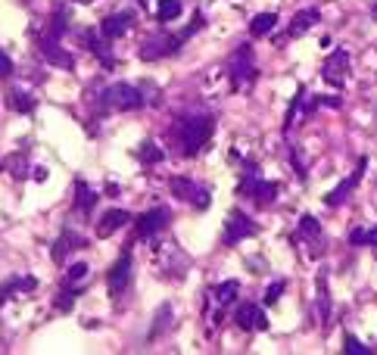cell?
Returning <instances> with one entry per match:
<instances>
[{
	"instance_id": "cell-1",
	"label": "cell",
	"mask_w": 377,
	"mask_h": 355,
	"mask_svg": "<svg viewBox=\"0 0 377 355\" xmlns=\"http://www.w3.org/2000/svg\"><path fill=\"white\" fill-rule=\"evenodd\" d=\"M203 28V16L196 13L191 22H187V26L181 28V31H175V35H166V31H162V35H150V38H144V41H140V50H137V57L140 60H147V62H153V60H166V57H175L178 50H181V47L191 41V38L196 35V31Z\"/></svg>"
},
{
	"instance_id": "cell-2",
	"label": "cell",
	"mask_w": 377,
	"mask_h": 355,
	"mask_svg": "<svg viewBox=\"0 0 377 355\" xmlns=\"http://www.w3.org/2000/svg\"><path fill=\"white\" fill-rule=\"evenodd\" d=\"M212 134H215V118L212 115H184L171 125V137H175L184 156L200 153L212 140Z\"/></svg>"
},
{
	"instance_id": "cell-3",
	"label": "cell",
	"mask_w": 377,
	"mask_h": 355,
	"mask_svg": "<svg viewBox=\"0 0 377 355\" xmlns=\"http://www.w3.org/2000/svg\"><path fill=\"white\" fill-rule=\"evenodd\" d=\"M259 69H256V57H253V47L249 44H240L237 50L231 53L227 60V78H231V88L240 91V88H249L256 81Z\"/></svg>"
},
{
	"instance_id": "cell-4",
	"label": "cell",
	"mask_w": 377,
	"mask_h": 355,
	"mask_svg": "<svg viewBox=\"0 0 377 355\" xmlns=\"http://www.w3.org/2000/svg\"><path fill=\"white\" fill-rule=\"evenodd\" d=\"M237 193H240V196H247V200H253L256 206H262V209H265V206H271L274 196H278V184H274V181L259 178L256 165H253V162H247V175L240 178Z\"/></svg>"
},
{
	"instance_id": "cell-5",
	"label": "cell",
	"mask_w": 377,
	"mask_h": 355,
	"mask_svg": "<svg viewBox=\"0 0 377 355\" xmlns=\"http://www.w3.org/2000/svg\"><path fill=\"white\" fill-rule=\"evenodd\" d=\"M100 103L113 109V113H135V109L147 103V97H144V88H135V84H113V88L103 91Z\"/></svg>"
},
{
	"instance_id": "cell-6",
	"label": "cell",
	"mask_w": 377,
	"mask_h": 355,
	"mask_svg": "<svg viewBox=\"0 0 377 355\" xmlns=\"http://www.w3.org/2000/svg\"><path fill=\"white\" fill-rule=\"evenodd\" d=\"M169 191L178 196V200H184V203H196V209H206L209 206V191L206 187H200L196 181L191 178H169Z\"/></svg>"
},
{
	"instance_id": "cell-7",
	"label": "cell",
	"mask_w": 377,
	"mask_h": 355,
	"mask_svg": "<svg viewBox=\"0 0 377 355\" xmlns=\"http://www.w3.org/2000/svg\"><path fill=\"white\" fill-rule=\"evenodd\" d=\"M128 281H131V252H122V256L113 262V268L106 271V290H109V296L119 299L125 290H128Z\"/></svg>"
},
{
	"instance_id": "cell-8",
	"label": "cell",
	"mask_w": 377,
	"mask_h": 355,
	"mask_svg": "<svg viewBox=\"0 0 377 355\" xmlns=\"http://www.w3.org/2000/svg\"><path fill=\"white\" fill-rule=\"evenodd\" d=\"M321 78H325L327 84H334V88H343L349 78V53L343 50H334L331 57L325 60V66H321Z\"/></svg>"
},
{
	"instance_id": "cell-9",
	"label": "cell",
	"mask_w": 377,
	"mask_h": 355,
	"mask_svg": "<svg viewBox=\"0 0 377 355\" xmlns=\"http://www.w3.org/2000/svg\"><path fill=\"white\" fill-rule=\"evenodd\" d=\"M256 234V222L249 215H243V212H231L225 222V247H237L240 240H247V237Z\"/></svg>"
},
{
	"instance_id": "cell-10",
	"label": "cell",
	"mask_w": 377,
	"mask_h": 355,
	"mask_svg": "<svg viewBox=\"0 0 377 355\" xmlns=\"http://www.w3.org/2000/svg\"><path fill=\"white\" fill-rule=\"evenodd\" d=\"M137 16L131 10H122V13H109L103 22H100V35L106 38V41H119V38H125L131 31V26H135Z\"/></svg>"
},
{
	"instance_id": "cell-11",
	"label": "cell",
	"mask_w": 377,
	"mask_h": 355,
	"mask_svg": "<svg viewBox=\"0 0 377 355\" xmlns=\"http://www.w3.org/2000/svg\"><path fill=\"white\" fill-rule=\"evenodd\" d=\"M365 169H368V159H359V165H356V171H352V175L343 181V184H337L331 193H327V206H343V203L349 200L352 196V191H356L359 187V181H362V175H365Z\"/></svg>"
},
{
	"instance_id": "cell-12",
	"label": "cell",
	"mask_w": 377,
	"mask_h": 355,
	"mask_svg": "<svg viewBox=\"0 0 377 355\" xmlns=\"http://www.w3.org/2000/svg\"><path fill=\"white\" fill-rule=\"evenodd\" d=\"M38 53L44 57V62H50V66H57V69H75V57L66 50V47H60V41L41 38V44H38Z\"/></svg>"
},
{
	"instance_id": "cell-13",
	"label": "cell",
	"mask_w": 377,
	"mask_h": 355,
	"mask_svg": "<svg viewBox=\"0 0 377 355\" xmlns=\"http://www.w3.org/2000/svg\"><path fill=\"white\" fill-rule=\"evenodd\" d=\"M234 321H237L240 330H269V318H265V312L259 309V305H253V303L237 305Z\"/></svg>"
},
{
	"instance_id": "cell-14",
	"label": "cell",
	"mask_w": 377,
	"mask_h": 355,
	"mask_svg": "<svg viewBox=\"0 0 377 355\" xmlns=\"http://www.w3.org/2000/svg\"><path fill=\"white\" fill-rule=\"evenodd\" d=\"M169 225V209H150V212H144V215L137 218V231L140 237H153V234H159L162 227Z\"/></svg>"
},
{
	"instance_id": "cell-15",
	"label": "cell",
	"mask_w": 377,
	"mask_h": 355,
	"mask_svg": "<svg viewBox=\"0 0 377 355\" xmlns=\"http://www.w3.org/2000/svg\"><path fill=\"white\" fill-rule=\"evenodd\" d=\"M81 247H88V240H84L81 234H75V231H62V237L57 243H53V262L62 265L66 262V252H72V249H81Z\"/></svg>"
},
{
	"instance_id": "cell-16",
	"label": "cell",
	"mask_w": 377,
	"mask_h": 355,
	"mask_svg": "<svg viewBox=\"0 0 377 355\" xmlns=\"http://www.w3.org/2000/svg\"><path fill=\"white\" fill-rule=\"evenodd\" d=\"M315 22H321L318 6H305V10H300L293 16V22H290V28H287V38H303Z\"/></svg>"
},
{
	"instance_id": "cell-17",
	"label": "cell",
	"mask_w": 377,
	"mask_h": 355,
	"mask_svg": "<svg viewBox=\"0 0 377 355\" xmlns=\"http://www.w3.org/2000/svg\"><path fill=\"white\" fill-rule=\"evenodd\" d=\"M131 222V215L125 209H109L103 218H100V225H97V237H113L119 227H125Z\"/></svg>"
},
{
	"instance_id": "cell-18",
	"label": "cell",
	"mask_w": 377,
	"mask_h": 355,
	"mask_svg": "<svg viewBox=\"0 0 377 355\" xmlns=\"http://www.w3.org/2000/svg\"><path fill=\"white\" fill-rule=\"evenodd\" d=\"M97 200H100V196L94 193L81 178H78L75 181V209L81 212V215H94V206H97Z\"/></svg>"
},
{
	"instance_id": "cell-19",
	"label": "cell",
	"mask_w": 377,
	"mask_h": 355,
	"mask_svg": "<svg viewBox=\"0 0 377 355\" xmlns=\"http://www.w3.org/2000/svg\"><path fill=\"white\" fill-rule=\"evenodd\" d=\"M69 31V16H66V6H57L53 10V19L47 22L44 28V38H50V41H62V35Z\"/></svg>"
},
{
	"instance_id": "cell-20",
	"label": "cell",
	"mask_w": 377,
	"mask_h": 355,
	"mask_svg": "<svg viewBox=\"0 0 377 355\" xmlns=\"http://www.w3.org/2000/svg\"><path fill=\"white\" fill-rule=\"evenodd\" d=\"M237 293H240V281H225L222 287L212 290V303H215L218 312H222L225 305H231L234 299H237Z\"/></svg>"
},
{
	"instance_id": "cell-21",
	"label": "cell",
	"mask_w": 377,
	"mask_h": 355,
	"mask_svg": "<svg viewBox=\"0 0 377 355\" xmlns=\"http://www.w3.org/2000/svg\"><path fill=\"white\" fill-rule=\"evenodd\" d=\"M35 287H38V281H35V278H10L6 283H0V305H4L13 293H19V290H26V293H31Z\"/></svg>"
},
{
	"instance_id": "cell-22",
	"label": "cell",
	"mask_w": 377,
	"mask_h": 355,
	"mask_svg": "<svg viewBox=\"0 0 377 355\" xmlns=\"http://www.w3.org/2000/svg\"><path fill=\"white\" fill-rule=\"evenodd\" d=\"M274 26H278V13H259L253 22H249V35L253 38H265L271 35Z\"/></svg>"
},
{
	"instance_id": "cell-23",
	"label": "cell",
	"mask_w": 377,
	"mask_h": 355,
	"mask_svg": "<svg viewBox=\"0 0 377 355\" xmlns=\"http://www.w3.org/2000/svg\"><path fill=\"white\" fill-rule=\"evenodd\" d=\"M300 237H305L309 243H321V225H318V218L315 215H303L300 218Z\"/></svg>"
},
{
	"instance_id": "cell-24",
	"label": "cell",
	"mask_w": 377,
	"mask_h": 355,
	"mask_svg": "<svg viewBox=\"0 0 377 355\" xmlns=\"http://www.w3.org/2000/svg\"><path fill=\"white\" fill-rule=\"evenodd\" d=\"M181 0H159V6H156V22H171L181 16Z\"/></svg>"
},
{
	"instance_id": "cell-25",
	"label": "cell",
	"mask_w": 377,
	"mask_h": 355,
	"mask_svg": "<svg viewBox=\"0 0 377 355\" xmlns=\"http://www.w3.org/2000/svg\"><path fill=\"white\" fill-rule=\"evenodd\" d=\"M318 315H321V321L327 325V318H331V293H327V278H325V274L318 278Z\"/></svg>"
},
{
	"instance_id": "cell-26",
	"label": "cell",
	"mask_w": 377,
	"mask_h": 355,
	"mask_svg": "<svg viewBox=\"0 0 377 355\" xmlns=\"http://www.w3.org/2000/svg\"><path fill=\"white\" fill-rule=\"evenodd\" d=\"M352 247H377V227H356L349 234Z\"/></svg>"
},
{
	"instance_id": "cell-27",
	"label": "cell",
	"mask_w": 377,
	"mask_h": 355,
	"mask_svg": "<svg viewBox=\"0 0 377 355\" xmlns=\"http://www.w3.org/2000/svg\"><path fill=\"white\" fill-rule=\"evenodd\" d=\"M4 169L10 171L13 178H26V171H28L26 153H13V156H6V159H4Z\"/></svg>"
},
{
	"instance_id": "cell-28",
	"label": "cell",
	"mask_w": 377,
	"mask_h": 355,
	"mask_svg": "<svg viewBox=\"0 0 377 355\" xmlns=\"http://www.w3.org/2000/svg\"><path fill=\"white\" fill-rule=\"evenodd\" d=\"M10 109H16V113H31L35 109V97H28L26 91H10Z\"/></svg>"
},
{
	"instance_id": "cell-29",
	"label": "cell",
	"mask_w": 377,
	"mask_h": 355,
	"mask_svg": "<svg viewBox=\"0 0 377 355\" xmlns=\"http://www.w3.org/2000/svg\"><path fill=\"white\" fill-rule=\"evenodd\" d=\"M140 159H144L147 165H159L162 159H166V150H159L153 140H147V144H140Z\"/></svg>"
},
{
	"instance_id": "cell-30",
	"label": "cell",
	"mask_w": 377,
	"mask_h": 355,
	"mask_svg": "<svg viewBox=\"0 0 377 355\" xmlns=\"http://www.w3.org/2000/svg\"><path fill=\"white\" fill-rule=\"evenodd\" d=\"M156 325H153V330H150V340H156V337L162 334V330H166V325L171 321V305L166 303V305H159V312H156Z\"/></svg>"
},
{
	"instance_id": "cell-31",
	"label": "cell",
	"mask_w": 377,
	"mask_h": 355,
	"mask_svg": "<svg viewBox=\"0 0 377 355\" xmlns=\"http://www.w3.org/2000/svg\"><path fill=\"white\" fill-rule=\"evenodd\" d=\"M75 296H78V290L69 283V290H60L57 293V312H69L75 305Z\"/></svg>"
},
{
	"instance_id": "cell-32",
	"label": "cell",
	"mask_w": 377,
	"mask_h": 355,
	"mask_svg": "<svg viewBox=\"0 0 377 355\" xmlns=\"http://www.w3.org/2000/svg\"><path fill=\"white\" fill-rule=\"evenodd\" d=\"M343 352H347V355H371V346H365L362 340H356V337H347Z\"/></svg>"
},
{
	"instance_id": "cell-33",
	"label": "cell",
	"mask_w": 377,
	"mask_h": 355,
	"mask_svg": "<svg viewBox=\"0 0 377 355\" xmlns=\"http://www.w3.org/2000/svg\"><path fill=\"white\" fill-rule=\"evenodd\" d=\"M284 290H287V283H284V281H274L271 287L265 290V296H262V299H265V305H274V303H278V299H281V293H284Z\"/></svg>"
},
{
	"instance_id": "cell-34",
	"label": "cell",
	"mask_w": 377,
	"mask_h": 355,
	"mask_svg": "<svg viewBox=\"0 0 377 355\" xmlns=\"http://www.w3.org/2000/svg\"><path fill=\"white\" fill-rule=\"evenodd\" d=\"M84 278H88V265H84V262H78V265L69 268V283H78V281H84Z\"/></svg>"
},
{
	"instance_id": "cell-35",
	"label": "cell",
	"mask_w": 377,
	"mask_h": 355,
	"mask_svg": "<svg viewBox=\"0 0 377 355\" xmlns=\"http://www.w3.org/2000/svg\"><path fill=\"white\" fill-rule=\"evenodd\" d=\"M290 159H293V165H296V175L305 178V162H303V156H300V150H296V147H290Z\"/></svg>"
},
{
	"instance_id": "cell-36",
	"label": "cell",
	"mask_w": 377,
	"mask_h": 355,
	"mask_svg": "<svg viewBox=\"0 0 377 355\" xmlns=\"http://www.w3.org/2000/svg\"><path fill=\"white\" fill-rule=\"evenodd\" d=\"M6 75H13V60L0 50V78H6Z\"/></svg>"
},
{
	"instance_id": "cell-37",
	"label": "cell",
	"mask_w": 377,
	"mask_h": 355,
	"mask_svg": "<svg viewBox=\"0 0 377 355\" xmlns=\"http://www.w3.org/2000/svg\"><path fill=\"white\" fill-rule=\"evenodd\" d=\"M31 171H35V181H44V178H47V171H44V169H31Z\"/></svg>"
},
{
	"instance_id": "cell-38",
	"label": "cell",
	"mask_w": 377,
	"mask_h": 355,
	"mask_svg": "<svg viewBox=\"0 0 377 355\" xmlns=\"http://www.w3.org/2000/svg\"><path fill=\"white\" fill-rule=\"evenodd\" d=\"M72 4H94V0H72Z\"/></svg>"
}]
</instances>
